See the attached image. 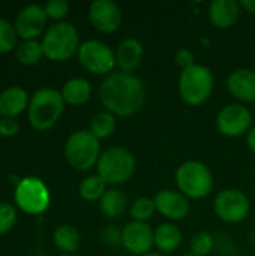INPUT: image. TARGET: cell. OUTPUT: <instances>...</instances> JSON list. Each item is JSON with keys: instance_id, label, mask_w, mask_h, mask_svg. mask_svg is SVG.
Listing matches in <instances>:
<instances>
[{"instance_id": "8", "label": "cell", "mask_w": 255, "mask_h": 256, "mask_svg": "<svg viewBox=\"0 0 255 256\" xmlns=\"http://www.w3.org/2000/svg\"><path fill=\"white\" fill-rule=\"evenodd\" d=\"M80 64L93 75H110L116 66V52L102 40L90 39L80 45L77 52Z\"/></svg>"}, {"instance_id": "6", "label": "cell", "mask_w": 255, "mask_h": 256, "mask_svg": "<svg viewBox=\"0 0 255 256\" xmlns=\"http://www.w3.org/2000/svg\"><path fill=\"white\" fill-rule=\"evenodd\" d=\"M44 56L51 62H66L78 52L80 34L77 28L66 21L54 22L42 36Z\"/></svg>"}, {"instance_id": "3", "label": "cell", "mask_w": 255, "mask_h": 256, "mask_svg": "<svg viewBox=\"0 0 255 256\" xmlns=\"http://www.w3.org/2000/svg\"><path fill=\"white\" fill-rule=\"evenodd\" d=\"M137 168L135 156L125 147H110L101 153L96 164L98 176L107 183V186H120L131 180Z\"/></svg>"}, {"instance_id": "27", "label": "cell", "mask_w": 255, "mask_h": 256, "mask_svg": "<svg viewBox=\"0 0 255 256\" xmlns=\"http://www.w3.org/2000/svg\"><path fill=\"white\" fill-rule=\"evenodd\" d=\"M156 213V206L153 198H137L131 207H129V214L132 218V220L135 222H146L150 220Z\"/></svg>"}, {"instance_id": "14", "label": "cell", "mask_w": 255, "mask_h": 256, "mask_svg": "<svg viewBox=\"0 0 255 256\" xmlns=\"http://www.w3.org/2000/svg\"><path fill=\"white\" fill-rule=\"evenodd\" d=\"M47 14L45 9L39 4H29L20 10L15 18L14 27L17 34L24 40H36L47 27Z\"/></svg>"}, {"instance_id": "5", "label": "cell", "mask_w": 255, "mask_h": 256, "mask_svg": "<svg viewBox=\"0 0 255 256\" xmlns=\"http://www.w3.org/2000/svg\"><path fill=\"white\" fill-rule=\"evenodd\" d=\"M177 190L188 200H203L213 190V176L200 160H185L174 172Z\"/></svg>"}, {"instance_id": "7", "label": "cell", "mask_w": 255, "mask_h": 256, "mask_svg": "<svg viewBox=\"0 0 255 256\" xmlns=\"http://www.w3.org/2000/svg\"><path fill=\"white\" fill-rule=\"evenodd\" d=\"M65 159L77 171L93 168L101 158L99 140L89 129H80L69 135L65 142Z\"/></svg>"}, {"instance_id": "22", "label": "cell", "mask_w": 255, "mask_h": 256, "mask_svg": "<svg viewBox=\"0 0 255 256\" xmlns=\"http://www.w3.org/2000/svg\"><path fill=\"white\" fill-rule=\"evenodd\" d=\"M99 208L108 219H119L128 208V198L126 195L117 189H107L104 196L99 200Z\"/></svg>"}, {"instance_id": "2", "label": "cell", "mask_w": 255, "mask_h": 256, "mask_svg": "<svg viewBox=\"0 0 255 256\" xmlns=\"http://www.w3.org/2000/svg\"><path fill=\"white\" fill-rule=\"evenodd\" d=\"M63 110L65 100L59 90L51 87L39 88L29 102V122L39 132L48 130L60 120Z\"/></svg>"}, {"instance_id": "1", "label": "cell", "mask_w": 255, "mask_h": 256, "mask_svg": "<svg viewBox=\"0 0 255 256\" xmlns=\"http://www.w3.org/2000/svg\"><path fill=\"white\" fill-rule=\"evenodd\" d=\"M99 99L114 117H131L140 112L147 100L143 81L134 74L113 72L99 86Z\"/></svg>"}, {"instance_id": "28", "label": "cell", "mask_w": 255, "mask_h": 256, "mask_svg": "<svg viewBox=\"0 0 255 256\" xmlns=\"http://www.w3.org/2000/svg\"><path fill=\"white\" fill-rule=\"evenodd\" d=\"M215 249V238L207 231H198L191 237L189 254L195 256H209Z\"/></svg>"}, {"instance_id": "40", "label": "cell", "mask_w": 255, "mask_h": 256, "mask_svg": "<svg viewBox=\"0 0 255 256\" xmlns=\"http://www.w3.org/2000/svg\"><path fill=\"white\" fill-rule=\"evenodd\" d=\"M62 256H74V255H62Z\"/></svg>"}, {"instance_id": "4", "label": "cell", "mask_w": 255, "mask_h": 256, "mask_svg": "<svg viewBox=\"0 0 255 256\" xmlns=\"http://www.w3.org/2000/svg\"><path fill=\"white\" fill-rule=\"evenodd\" d=\"M215 78L212 70L204 66L195 63L189 69L182 70L177 82V90L180 99L189 106H200L206 104L213 92Z\"/></svg>"}, {"instance_id": "24", "label": "cell", "mask_w": 255, "mask_h": 256, "mask_svg": "<svg viewBox=\"0 0 255 256\" xmlns=\"http://www.w3.org/2000/svg\"><path fill=\"white\" fill-rule=\"evenodd\" d=\"M89 130L98 140H105L111 136L116 130V117L108 111H101L92 117Z\"/></svg>"}, {"instance_id": "12", "label": "cell", "mask_w": 255, "mask_h": 256, "mask_svg": "<svg viewBox=\"0 0 255 256\" xmlns=\"http://www.w3.org/2000/svg\"><path fill=\"white\" fill-rule=\"evenodd\" d=\"M122 246L131 255H147L155 246V231L146 222L131 220L122 228Z\"/></svg>"}, {"instance_id": "31", "label": "cell", "mask_w": 255, "mask_h": 256, "mask_svg": "<svg viewBox=\"0 0 255 256\" xmlns=\"http://www.w3.org/2000/svg\"><path fill=\"white\" fill-rule=\"evenodd\" d=\"M69 8L71 6H69V3L66 0H50L44 6L47 16L57 21V22H60L69 14Z\"/></svg>"}, {"instance_id": "23", "label": "cell", "mask_w": 255, "mask_h": 256, "mask_svg": "<svg viewBox=\"0 0 255 256\" xmlns=\"http://www.w3.org/2000/svg\"><path fill=\"white\" fill-rule=\"evenodd\" d=\"M54 244L65 255H74L80 246V234L72 225H60L54 231Z\"/></svg>"}, {"instance_id": "30", "label": "cell", "mask_w": 255, "mask_h": 256, "mask_svg": "<svg viewBox=\"0 0 255 256\" xmlns=\"http://www.w3.org/2000/svg\"><path fill=\"white\" fill-rule=\"evenodd\" d=\"M17 222V210L12 204L0 201V236L14 228Z\"/></svg>"}, {"instance_id": "38", "label": "cell", "mask_w": 255, "mask_h": 256, "mask_svg": "<svg viewBox=\"0 0 255 256\" xmlns=\"http://www.w3.org/2000/svg\"><path fill=\"white\" fill-rule=\"evenodd\" d=\"M143 256H165V255H162V254H159V252H150V254H147V255H143Z\"/></svg>"}, {"instance_id": "25", "label": "cell", "mask_w": 255, "mask_h": 256, "mask_svg": "<svg viewBox=\"0 0 255 256\" xmlns=\"http://www.w3.org/2000/svg\"><path fill=\"white\" fill-rule=\"evenodd\" d=\"M78 192L84 201H89V202L99 201L104 196V194L107 192V183L98 174L89 176L80 183Z\"/></svg>"}, {"instance_id": "16", "label": "cell", "mask_w": 255, "mask_h": 256, "mask_svg": "<svg viewBox=\"0 0 255 256\" xmlns=\"http://www.w3.org/2000/svg\"><path fill=\"white\" fill-rule=\"evenodd\" d=\"M227 90L239 104H255V70L234 69L227 76Z\"/></svg>"}, {"instance_id": "39", "label": "cell", "mask_w": 255, "mask_h": 256, "mask_svg": "<svg viewBox=\"0 0 255 256\" xmlns=\"http://www.w3.org/2000/svg\"><path fill=\"white\" fill-rule=\"evenodd\" d=\"M182 256H195V255H192V254H185V255H182Z\"/></svg>"}, {"instance_id": "18", "label": "cell", "mask_w": 255, "mask_h": 256, "mask_svg": "<svg viewBox=\"0 0 255 256\" xmlns=\"http://www.w3.org/2000/svg\"><path fill=\"white\" fill-rule=\"evenodd\" d=\"M114 52H116V66L120 69V72H126V74H132L135 69H138L144 57L143 44L135 38L123 39L117 45Z\"/></svg>"}, {"instance_id": "37", "label": "cell", "mask_w": 255, "mask_h": 256, "mask_svg": "<svg viewBox=\"0 0 255 256\" xmlns=\"http://www.w3.org/2000/svg\"><path fill=\"white\" fill-rule=\"evenodd\" d=\"M8 180H9L12 184H15V188H17V186H18V183L21 182V178H20V177H17L15 174H11V176L8 177Z\"/></svg>"}, {"instance_id": "35", "label": "cell", "mask_w": 255, "mask_h": 256, "mask_svg": "<svg viewBox=\"0 0 255 256\" xmlns=\"http://www.w3.org/2000/svg\"><path fill=\"white\" fill-rule=\"evenodd\" d=\"M246 144L249 147V150L255 154V126L249 129V132L246 134Z\"/></svg>"}, {"instance_id": "29", "label": "cell", "mask_w": 255, "mask_h": 256, "mask_svg": "<svg viewBox=\"0 0 255 256\" xmlns=\"http://www.w3.org/2000/svg\"><path fill=\"white\" fill-rule=\"evenodd\" d=\"M17 32L15 27L5 18L0 16V54L9 52L17 48Z\"/></svg>"}, {"instance_id": "36", "label": "cell", "mask_w": 255, "mask_h": 256, "mask_svg": "<svg viewBox=\"0 0 255 256\" xmlns=\"http://www.w3.org/2000/svg\"><path fill=\"white\" fill-rule=\"evenodd\" d=\"M240 8L255 15V0H240Z\"/></svg>"}, {"instance_id": "32", "label": "cell", "mask_w": 255, "mask_h": 256, "mask_svg": "<svg viewBox=\"0 0 255 256\" xmlns=\"http://www.w3.org/2000/svg\"><path fill=\"white\" fill-rule=\"evenodd\" d=\"M101 238L107 246H119L122 244V230L117 225H108L101 232Z\"/></svg>"}, {"instance_id": "34", "label": "cell", "mask_w": 255, "mask_h": 256, "mask_svg": "<svg viewBox=\"0 0 255 256\" xmlns=\"http://www.w3.org/2000/svg\"><path fill=\"white\" fill-rule=\"evenodd\" d=\"M20 130V124L15 118L11 117H2L0 118V135L11 138L14 135H17Z\"/></svg>"}, {"instance_id": "21", "label": "cell", "mask_w": 255, "mask_h": 256, "mask_svg": "<svg viewBox=\"0 0 255 256\" xmlns=\"http://www.w3.org/2000/svg\"><path fill=\"white\" fill-rule=\"evenodd\" d=\"M60 93L65 104L72 106H80L89 102V99L92 98V84L86 78L75 76L63 84Z\"/></svg>"}, {"instance_id": "17", "label": "cell", "mask_w": 255, "mask_h": 256, "mask_svg": "<svg viewBox=\"0 0 255 256\" xmlns=\"http://www.w3.org/2000/svg\"><path fill=\"white\" fill-rule=\"evenodd\" d=\"M240 10V2L237 0H213L207 8V16L213 27L227 30L237 22Z\"/></svg>"}, {"instance_id": "13", "label": "cell", "mask_w": 255, "mask_h": 256, "mask_svg": "<svg viewBox=\"0 0 255 256\" xmlns=\"http://www.w3.org/2000/svg\"><path fill=\"white\" fill-rule=\"evenodd\" d=\"M89 20L101 33H114L120 28L123 14L113 0H95L89 6Z\"/></svg>"}, {"instance_id": "26", "label": "cell", "mask_w": 255, "mask_h": 256, "mask_svg": "<svg viewBox=\"0 0 255 256\" xmlns=\"http://www.w3.org/2000/svg\"><path fill=\"white\" fill-rule=\"evenodd\" d=\"M17 58L20 63L26 64V66H32L39 63V60L44 56V50H42V44L38 40H23L18 46H17Z\"/></svg>"}, {"instance_id": "20", "label": "cell", "mask_w": 255, "mask_h": 256, "mask_svg": "<svg viewBox=\"0 0 255 256\" xmlns=\"http://www.w3.org/2000/svg\"><path fill=\"white\" fill-rule=\"evenodd\" d=\"M183 234L180 228L173 222L161 224L155 230V248L159 250V254L167 255L179 249L182 244Z\"/></svg>"}, {"instance_id": "9", "label": "cell", "mask_w": 255, "mask_h": 256, "mask_svg": "<svg viewBox=\"0 0 255 256\" xmlns=\"http://www.w3.org/2000/svg\"><path fill=\"white\" fill-rule=\"evenodd\" d=\"M15 204L27 214H42L50 206V192L39 177H24L14 192Z\"/></svg>"}, {"instance_id": "10", "label": "cell", "mask_w": 255, "mask_h": 256, "mask_svg": "<svg viewBox=\"0 0 255 256\" xmlns=\"http://www.w3.org/2000/svg\"><path fill=\"white\" fill-rule=\"evenodd\" d=\"M213 212L225 224H240L249 216L251 201L240 189H222L215 196Z\"/></svg>"}, {"instance_id": "15", "label": "cell", "mask_w": 255, "mask_h": 256, "mask_svg": "<svg viewBox=\"0 0 255 256\" xmlns=\"http://www.w3.org/2000/svg\"><path fill=\"white\" fill-rule=\"evenodd\" d=\"M153 201L156 206V212L162 214L165 219H168L170 222L183 220L188 218L191 212L189 200L185 195H182L179 190L162 189L155 195Z\"/></svg>"}, {"instance_id": "11", "label": "cell", "mask_w": 255, "mask_h": 256, "mask_svg": "<svg viewBox=\"0 0 255 256\" xmlns=\"http://www.w3.org/2000/svg\"><path fill=\"white\" fill-rule=\"evenodd\" d=\"M218 130L228 138L246 135L252 128V112L243 104H230L221 108L216 116Z\"/></svg>"}, {"instance_id": "33", "label": "cell", "mask_w": 255, "mask_h": 256, "mask_svg": "<svg viewBox=\"0 0 255 256\" xmlns=\"http://www.w3.org/2000/svg\"><path fill=\"white\" fill-rule=\"evenodd\" d=\"M174 60H176V64H177L182 70L189 69L191 66L195 64V56H194V52H192L189 48H179V50L176 51Z\"/></svg>"}, {"instance_id": "19", "label": "cell", "mask_w": 255, "mask_h": 256, "mask_svg": "<svg viewBox=\"0 0 255 256\" xmlns=\"http://www.w3.org/2000/svg\"><path fill=\"white\" fill-rule=\"evenodd\" d=\"M29 94L21 87H9L0 93V116L15 118L29 108Z\"/></svg>"}]
</instances>
